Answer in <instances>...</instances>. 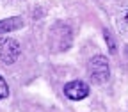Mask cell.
<instances>
[{
	"label": "cell",
	"instance_id": "obj_1",
	"mask_svg": "<svg viewBox=\"0 0 128 112\" xmlns=\"http://www.w3.org/2000/svg\"><path fill=\"white\" fill-rule=\"evenodd\" d=\"M89 76L94 84H105L110 78V66L105 55H94L89 60Z\"/></svg>",
	"mask_w": 128,
	"mask_h": 112
},
{
	"label": "cell",
	"instance_id": "obj_6",
	"mask_svg": "<svg viewBox=\"0 0 128 112\" xmlns=\"http://www.w3.org/2000/svg\"><path fill=\"white\" fill-rule=\"evenodd\" d=\"M9 96V87H7V82L0 76V100H4Z\"/></svg>",
	"mask_w": 128,
	"mask_h": 112
},
{
	"label": "cell",
	"instance_id": "obj_3",
	"mask_svg": "<svg viewBox=\"0 0 128 112\" xmlns=\"http://www.w3.org/2000/svg\"><path fill=\"white\" fill-rule=\"evenodd\" d=\"M64 94L73 102L84 100L89 94V86L86 82H82V80H71V82H68L64 86Z\"/></svg>",
	"mask_w": 128,
	"mask_h": 112
},
{
	"label": "cell",
	"instance_id": "obj_2",
	"mask_svg": "<svg viewBox=\"0 0 128 112\" xmlns=\"http://www.w3.org/2000/svg\"><path fill=\"white\" fill-rule=\"evenodd\" d=\"M20 57V44L11 38L0 41V59L4 64H12Z\"/></svg>",
	"mask_w": 128,
	"mask_h": 112
},
{
	"label": "cell",
	"instance_id": "obj_4",
	"mask_svg": "<svg viewBox=\"0 0 128 112\" xmlns=\"http://www.w3.org/2000/svg\"><path fill=\"white\" fill-rule=\"evenodd\" d=\"M23 27V20L20 16H12V18H7V20H2L0 22V34L4 32H12V30H18Z\"/></svg>",
	"mask_w": 128,
	"mask_h": 112
},
{
	"label": "cell",
	"instance_id": "obj_5",
	"mask_svg": "<svg viewBox=\"0 0 128 112\" xmlns=\"http://www.w3.org/2000/svg\"><path fill=\"white\" fill-rule=\"evenodd\" d=\"M118 25H119V30L124 38H128V11L124 14H121V18L118 20Z\"/></svg>",
	"mask_w": 128,
	"mask_h": 112
}]
</instances>
